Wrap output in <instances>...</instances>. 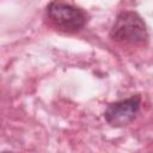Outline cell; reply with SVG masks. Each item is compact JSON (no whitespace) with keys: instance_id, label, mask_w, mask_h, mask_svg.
Listing matches in <instances>:
<instances>
[{"instance_id":"cell-2","label":"cell","mask_w":153,"mask_h":153,"mask_svg":"<svg viewBox=\"0 0 153 153\" xmlns=\"http://www.w3.org/2000/svg\"><path fill=\"white\" fill-rule=\"evenodd\" d=\"M49 20L60 30L68 32H76L81 30L86 22V12L72 4L62 1H51L45 8Z\"/></svg>"},{"instance_id":"cell-3","label":"cell","mask_w":153,"mask_h":153,"mask_svg":"<svg viewBox=\"0 0 153 153\" xmlns=\"http://www.w3.org/2000/svg\"><path fill=\"white\" fill-rule=\"evenodd\" d=\"M141 105V97L140 94H134L127 99L117 100L111 103L105 109L103 116L105 121L111 127H124L129 124L136 116L140 110Z\"/></svg>"},{"instance_id":"cell-4","label":"cell","mask_w":153,"mask_h":153,"mask_svg":"<svg viewBox=\"0 0 153 153\" xmlns=\"http://www.w3.org/2000/svg\"><path fill=\"white\" fill-rule=\"evenodd\" d=\"M2 153H14V152H2Z\"/></svg>"},{"instance_id":"cell-1","label":"cell","mask_w":153,"mask_h":153,"mask_svg":"<svg viewBox=\"0 0 153 153\" xmlns=\"http://www.w3.org/2000/svg\"><path fill=\"white\" fill-rule=\"evenodd\" d=\"M110 37L122 43H143L148 39L147 26L135 11H121L112 24Z\"/></svg>"}]
</instances>
